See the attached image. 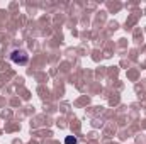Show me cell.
Returning <instances> with one entry per match:
<instances>
[{
    "label": "cell",
    "mask_w": 146,
    "mask_h": 144,
    "mask_svg": "<svg viewBox=\"0 0 146 144\" xmlns=\"http://www.w3.org/2000/svg\"><path fill=\"white\" fill-rule=\"evenodd\" d=\"M10 61L15 63V65H26L29 61V54L24 49H14L10 53Z\"/></svg>",
    "instance_id": "obj_1"
},
{
    "label": "cell",
    "mask_w": 146,
    "mask_h": 144,
    "mask_svg": "<svg viewBox=\"0 0 146 144\" xmlns=\"http://www.w3.org/2000/svg\"><path fill=\"white\" fill-rule=\"evenodd\" d=\"M65 144H76V137H73V136H68V137L65 139Z\"/></svg>",
    "instance_id": "obj_2"
}]
</instances>
